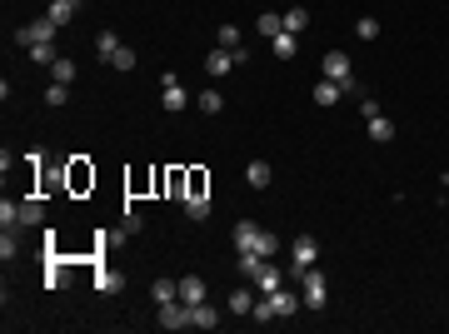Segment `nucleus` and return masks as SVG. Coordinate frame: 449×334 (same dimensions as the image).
I'll use <instances>...</instances> for the list:
<instances>
[{"label":"nucleus","instance_id":"nucleus-1","mask_svg":"<svg viewBox=\"0 0 449 334\" xmlns=\"http://www.w3.org/2000/svg\"><path fill=\"white\" fill-rule=\"evenodd\" d=\"M235 249H240V254H245V249H255V254L275 259V254H280V239H275L265 225H255V220H240V225H235Z\"/></svg>","mask_w":449,"mask_h":334},{"label":"nucleus","instance_id":"nucleus-2","mask_svg":"<svg viewBox=\"0 0 449 334\" xmlns=\"http://www.w3.org/2000/svg\"><path fill=\"white\" fill-rule=\"evenodd\" d=\"M160 105H165L170 115H180V110H190V105H195V95L180 85V75H160Z\"/></svg>","mask_w":449,"mask_h":334},{"label":"nucleus","instance_id":"nucleus-3","mask_svg":"<svg viewBox=\"0 0 449 334\" xmlns=\"http://www.w3.org/2000/svg\"><path fill=\"white\" fill-rule=\"evenodd\" d=\"M315 259H320V244H315L310 235H300V239L290 244V274H285V279H300L305 269H315Z\"/></svg>","mask_w":449,"mask_h":334},{"label":"nucleus","instance_id":"nucleus-4","mask_svg":"<svg viewBox=\"0 0 449 334\" xmlns=\"http://www.w3.org/2000/svg\"><path fill=\"white\" fill-rule=\"evenodd\" d=\"M300 299H305L310 309H325L330 284H325V274H320V269H305V274H300Z\"/></svg>","mask_w":449,"mask_h":334},{"label":"nucleus","instance_id":"nucleus-5","mask_svg":"<svg viewBox=\"0 0 449 334\" xmlns=\"http://www.w3.org/2000/svg\"><path fill=\"white\" fill-rule=\"evenodd\" d=\"M65 185H70L75 195L95 185V170H90V160H85V155H70V165H65Z\"/></svg>","mask_w":449,"mask_h":334},{"label":"nucleus","instance_id":"nucleus-6","mask_svg":"<svg viewBox=\"0 0 449 334\" xmlns=\"http://www.w3.org/2000/svg\"><path fill=\"white\" fill-rule=\"evenodd\" d=\"M55 31H60V26H55V21H50V16H40V21H31V26H26V31H16V41H21V45H26V50H31V45H36V41H55Z\"/></svg>","mask_w":449,"mask_h":334},{"label":"nucleus","instance_id":"nucleus-7","mask_svg":"<svg viewBox=\"0 0 449 334\" xmlns=\"http://www.w3.org/2000/svg\"><path fill=\"white\" fill-rule=\"evenodd\" d=\"M265 304H270V314H275V319H290V314H295L305 299H295V294L280 284V289H270V294H265Z\"/></svg>","mask_w":449,"mask_h":334},{"label":"nucleus","instance_id":"nucleus-8","mask_svg":"<svg viewBox=\"0 0 449 334\" xmlns=\"http://www.w3.org/2000/svg\"><path fill=\"white\" fill-rule=\"evenodd\" d=\"M160 329H190V304H185V299L160 304Z\"/></svg>","mask_w":449,"mask_h":334},{"label":"nucleus","instance_id":"nucleus-9","mask_svg":"<svg viewBox=\"0 0 449 334\" xmlns=\"http://www.w3.org/2000/svg\"><path fill=\"white\" fill-rule=\"evenodd\" d=\"M355 75V60L345 50H325V80H350Z\"/></svg>","mask_w":449,"mask_h":334},{"label":"nucleus","instance_id":"nucleus-10","mask_svg":"<svg viewBox=\"0 0 449 334\" xmlns=\"http://www.w3.org/2000/svg\"><path fill=\"white\" fill-rule=\"evenodd\" d=\"M205 70H210V75H230V70H235V50L210 45V55H205Z\"/></svg>","mask_w":449,"mask_h":334},{"label":"nucleus","instance_id":"nucleus-11","mask_svg":"<svg viewBox=\"0 0 449 334\" xmlns=\"http://www.w3.org/2000/svg\"><path fill=\"white\" fill-rule=\"evenodd\" d=\"M190 324L195 329H220V309L210 299H200V304H190Z\"/></svg>","mask_w":449,"mask_h":334},{"label":"nucleus","instance_id":"nucleus-12","mask_svg":"<svg viewBox=\"0 0 449 334\" xmlns=\"http://www.w3.org/2000/svg\"><path fill=\"white\" fill-rule=\"evenodd\" d=\"M280 284H285V269H280L275 259H265V269L255 274V289H260V294H270V289H280Z\"/></svg>","mask_w":449,"mask_h":334},{"label":"nucleus","instance_id":"nucleus-13","mask_svg":"<svg viewBox=\"0 0 449 334\" xmlns=\"http://www.w3.org/2000/svg\"><path fill=\"white\" fill-rule=\"evenodd\" d=\"M180 299H185V304H200V299H210V284H205L200 274H185V279H180Z\"/></svg>","mask_w":449,"mask_h":334},{"label":"nucleus","instance_id":"nucleus-14","mask_svg":"<svg viewBox=\"0 0 449 334\" xmlns=\"http://www.w3.org/2000/svg\"><path fill=\"white\" fill-rule=\"evenodd\" d=\"M364 120H369V140H374V145H389V140H394V120H384L379 110L364 115Z\"/></svg>","mask_w":449,"mask_h":334},{"label":"nucleus","instance_id":"nucleus-15","mask_svg":"<svg viewBox=\"0 0 449 334\" xmlns=\"http://www.w3.org/2000/svg\"><path fill=\"white\" fill-rule=\"evenodd\" d=\"M270 50H275L280 60H295V55H300V41H295L290 31H280V36H270Z\"/></svg>","mask_w":449,"mask_h":334},{"label":"nucleus","instance_id":"nucleus-16","mask_svg":"<svg viewBox=\"0 0 449 334\" xmlns=\"http://www.w3.org/2000/svg\"><path fill=\"white\" fill-rule=\"evenodd\" d=\"M21 225H45V205H40V195H26V200H21Z\"/></svg>","mask_w":449,"mask_h":334},{"label":"nucleus","instance_id":"nucleus-17","mask_svg":"<svg viewBox=\"0 0 449 334\" xmlns=\"http://www.w3.org/2000/svg\"><path fill=\"white\" fill-rule=\"evenodd\" d=\"M75 11H80V0H50V11H45V16H50L55 26H70Z\"/></svg>","mask_w":449,"mask_h":334},{"label":"nucleus","instance_id":"nucleus-18","mask_svg":"<svg viewBox=\"0 0 449 334\" xmlns=\"http://www.w3.org/2000/svg\"><path fill=\"white\" fill-rule=\"evenodd\" d=\"M224 304H230V314H250V309H255V289L240 284V289H230V299H224Z\"/></svg>","mask_w":449,"mask_h":334},{"label":"nucleus","instance_id":"nucleus-19","mask_svg":"<svg viewBox=\"0 0 449 334\" xmlns=\"http://www.w3.org/2000/svg\"><path fill=\"white\" fill-rule=\"evenodd\" d=\"M245 180H250V185H255V190H265V185H270V180H275V170H270V165H265V160H250V165H245Z\"/></svg>","mask_w":449,"mask_h":334},{"label":"nucleus","instance_id":"nucleus-20","mask_svg":"<svg viewBox=\"0 0 449 334\" xmlns=\"http://www.w3.org/2000/svg\"><path fill=\"white\" fill-rule=\"evenodd\" d=\"M235 269H240V279H255V274L265 269V254H255V249H245V254L235 259Z\"/></svg>","mask_w":449,"mask_h":334},{"label":"nucleus","instance_id":"nucleus-21","mask_svg":"<svg viewBox=\"0 0 449 334\" xmlns=\"http://www.w3.org/2000/svg\"><path fill=\"white\" fill-rule=\"evenodd\" d=\"M120 284H125V279H120L110 264H95V289H100V294H115Z\"/></svg>","mask_w":449,"mask_h":334},{"label":"nucleus","instance_id":"nucleus-22","mask_svg":"<svg viewBox=\"0 0 449 334\" xmlns=\"http://www.w3.org/2000/svg\"><path fill=\"white\" fill-rule=\"evenodd\" d=\"M150 299H155V304L180 299V279H155V284H150Z\"/></svg>","mask_w":449,"mask_h":334},{"label":"nucleus","instance_id":"nucleus-23","mask_svg":"<svg viewBox=\"0 0 449 334\" xmlns=\"http://www.w3.org/2000/svg\"><path fill=\"white\" fill-rule=\"evenodd\" d=\"M195 110H205V115H220V110H224V95H220V90H200V95H195Z\"/></svg>","mask_w":449,"mask_h":334},{"label":"nucleus","instance_id":"nucleus-24","mask_svg":"<svg viewBox=\"0 0 449 334\" xmlns=\"http://www.w3.org/2000/svg\"><path fill=\"white\" fill-rule=\"evenodd\" d=\"M185 215L200 225V220H210V195H185Z\"/></svg>","mask_w":449,"mask_h":334},{"label":"nucleus","instance_id":"nucleus-25","mask_svg":"<svg viewBox=\"0 0 449 334\" xmlns=\"http://www.w3.org/2000/svg\"><path fill=\"white\" fill-rule=\"evenodd\" d=\"M305 26H310V11H305V6H290V11H285V31H290V36H300Z\"/></svg>","mask_w":449,"mask_h":334},{"label":"nucleus","instance_id":"nucleus-26","mask_svg":"<svg viewBox=\"0 0 449 334\" xmlns=\"http://www.w3.org/2000/svg\"><path fill=\"white\" fill-rule=\"evenodd\" d=\"M31 60H36V65H55V60H60V55H55V41H36V45H31Z\"/></svg>","mask_w":449,"mask_h":334},{"label":"nucleus","instance_id":"nucleus-27","mask_svg":"<svg viewBox=\"0 0 449 334\" xmlns=\"http://www.w3.org/2000/svg\"><path fill=\"white\" fill-rule=\"evenodd\" d=\"M340 95H345V90H340V80H320V85H315V105H335Z\"/></svg>","mask_w":449,"mask_h":334},{"label":"nucleus","instance_id":"nucleus-28","mask_svg":"<svg viewBox=\"0 0 449 334\" xmlns=\"http://www.w3.org/2000/svg\"><path fill=\"white\" fill-rule=\"evenodd\" d=\"M215 45H224V50H240L245 41H240V26H220L215 31Z\"/></svg>","mask_w":449,"mask_h":334},{"label":"nucleus","instance_id":"nucleus-29","mask_svg":"<svg viewBox=\"0 0 449 334\" xmlns=\"http://www.w3.org/2000/svg\"><path fill=\"white\" fill-rule=\"evenodd\" d=\"M50 80H55V85H70V80H75V60H65V55H60V60L50 65Z\"/></svg>","mask_w":449,"mask_h":334},{"label":"nucleus","instance_id":"nucleus-30","mask_svg":"<svg viewBox=\"0 0 449 334\" xmlns=\"http://www.w3.org/2000/svg\"><path fill=\"white\" fill-rule=\"evenodd\" d=\"M95 50H100V55L110 60V55L120 50V36H115V31H100V36H95Z\"/></svg>","mask_w":449,"mask_h":334},{"label":"nucleus","instance_id":"nucleus-31","mask_svg":"<svg viewBox=\"0 0 449 334\" xmlns=\"http://www.w3.org/2000/svg\"><path fill=\"white\" fill-rule=\"evenodd\" d=\"M65 100H70V85H55V80H50V85H45V105H50V110H60Z\"/></svg>","mask_w":449,"mask_h":334},{"label":"nucleus","instance_id":"nucleus-32","mask_svg":"<svg viewBox=\"0 0 449 334\" xmlns=\"http://www.w3.org/2000/svg\"><path fill=\"white\" fill-rule=\"evenodd\" d=\"M280 31H285V16L265 11V16H260V36H280Z\"/></svg>","mask_w":449,"mask_h":334},{"label":"nucleus","instance_id":"nucleus-33","mask_svg":"<svg viewBox=\"0 0 449 334\" xmlns=\"http://www.w3.org/2000/svg\"><path fill=\"white\" fill-rule=\"evenodd\" d=\"M145 230V220L135 215V210H125V220H120V239H130V235H140Z\"/></svg>","mask_w":449,"mask_h":334},{"label":"nucleus","instance_id":"nucleus-34","mask_svg":"<svg viewBox=\"0 0 449 334\" xmlns=\"http://www.w3.org/2000/svg\"><path fill=\"white\" fill-rule=\"evenodd\" d=\"M355 36H359V41H374V36H379V21H374V16L355 21Z\"/></svg>","mask_w":449,"mask_h":334},{"label":"nucleus","instance_id":"nucleus-35","mask_svg":"<svg viewBox=\"0 0 449 334\" xmlns=\"http://www.w3.org/2000/svg\"><path fill=\"white\" fill-rule=\"evenodd\" d=\"M110 65H115V70H135V50H130V45H120V50L110 55Z\"/></svg>","mask_w":449,"mask_h":334},{"label":"nucleus","instance_id":"nucleus-36","mask_svg":"<svg viewBox=\"0 0 449 334\" xmlns=\"http://www.w3.org/2000/svg\"><path fill=\"white\" fill-rule=\"evenodd\" d=\"M21 254V239H16V230H6V239H0V259H16Z\"/></svg>","mask_w":449,"mask_h":334},{"label":"nucleus","instance_id":"nucleus-37","mask_svg":"<svg viewBox=\"0 0 449 334\" xmlns=\"http://www.w3.org/2000/svg\"><path fill=\"white\" fill-rule=\"evenodd\" d=\"M190 195H210V180H205V170H190Z\"/></svg>","mask_w":449,"mask_h":334}]
</instances>
